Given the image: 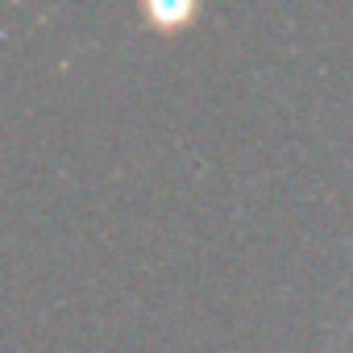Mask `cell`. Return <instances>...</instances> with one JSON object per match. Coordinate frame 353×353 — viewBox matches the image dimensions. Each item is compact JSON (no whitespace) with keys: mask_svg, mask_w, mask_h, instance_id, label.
Wrapping results in <instances>:
<instances>
[{"mask_svg":"<svg viewBox=\"0 0 353 353\" xmlns=\"http://www.w3.org/2000/svg\"><path fill=\"white\" fill-rule=\"evenodd\" d=\"M349 328H353V320H349Z\"/></svg>","mask_w":353,"mask_h":353,"instance_id":"cell-1","label":"cell"}]
</instances>
